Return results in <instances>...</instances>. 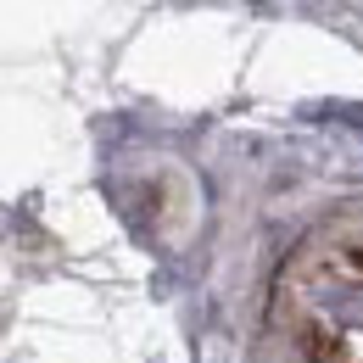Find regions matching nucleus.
I'll use <instances>...</instances> for the list:
<instances>
[{
	"instance_id": "f257e3e1",
	"label": "nucleus",
	"mask_w": 363,
	"mask_h": 363,
	"mask_svg": "<svg viewBox=\"0 0 363 363\" xmlns=\"http://www.w3.org/2000/svg\"><path fill=\"white\" fill-rule=\"evenodd\" d=\"M274 313L302 363H363V235H313L279 274Z\"/></svg>"
}]
</instances>
